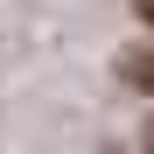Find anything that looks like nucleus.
<instances>
[{
    "label": "nucleus",
    "instance_id": "f03ea898",
    "mask_svg": "<svg viewBox=\"0 0 154 154\" xmlns=\"http://www.w3.org/2000/svg\"><path fill=\"white\" fill-rule=\"evenodd\" d=\"M133 14H140V21H147V28H154V0H133Z\"/></svg>",
    "mask_w": 154,
    "mask_h": 154
},
{
    "label": "nucleus",
    "instance_id": "f257e3e1",
    "mask_svg": "<svg viewBox=\"0 0 154 154\" xmlns=\"http://www.w3.org/2000/svg\"><path fill=\"white\" fill-rule=\"evenodd\" d=\"M119 77H126L133 91L154 98V49H126V56H119Z\"/></svg>",
    "mask_w": 154,
    "mask_h": 154
},
{
    "label": "nucleus",
    "instance_id": "7ed1b4c3",
    "mask_svg": "<svg viewBox=\"0 0 154 154\" xmlns=\"http://www.w3.org/2000/svg\"><path fill=\"white\" fill-rule=\"evenodd\" d=\"M147 154H154V119H147Z\"/></svg>",
    "mask_w": 154,
    "mask_h": 154
}]
</instances>
